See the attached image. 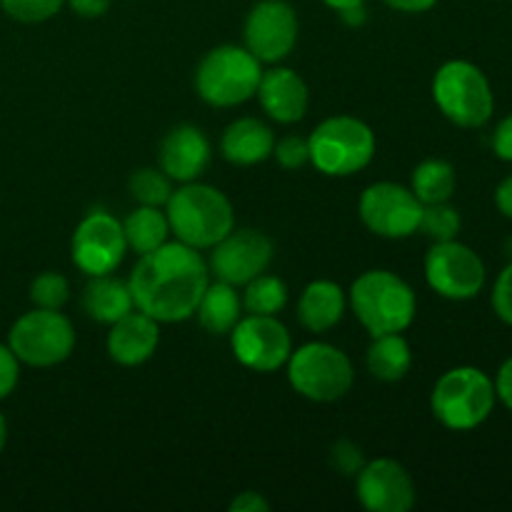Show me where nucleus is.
I'll list each match as a JSON object with an SVG mask.
<instances>
[{"label":"nucleus","instance_id":"18","mask_svg":"<svg viewBox=\"0 0 512 512\" xmlns=\"http://www.w3.org/2000/svg\"><path fill=\"white\" fill-rule=\"evenodd\" d=\"M160 345V323L150 315L130 310L120 320H115L105 338V350L113 363L123 368H138L148 363Z\"/></svg>","mask_w":512,"mask_h":512},{"label":"nucleus","instance_id":"42","mask_svg":"<svg viewBox=\"0 0 512 512\" xmlns=\"http://www.w3.org/2000/svg\"><path fill=\"white\" fill-rule=\"evenodd\" d=\"M328 8L338 10V13H343V10H350V8H358V5H365V0H323Z\"/></svg>","mask_w":512,"mask_h":512},{"label":"nucleus","instance_id":"33","mask_svg":"<svg viewBox=\"0 0 512 512\" xmlns=\"http://www.w3.org/2000/svg\"><path fill=\"white\" fill-rule=\"evenodd\" d=\"M493 310L505 325H512V263L505 265L493 288Z\"/></svg>","mask_w":512,"mask_h":512},{"label":"nucleus","instance_id":"34","mask_svg":"<svg viewBox=\"0 0 512 512\" xmlns=\"http://www.w3.org/2000/svg\"><path fill=\"white\" fill-rule=\"evenodd\" d=\"M20 380V360L8 345L0 343V400L8 398Z\"/></svg>","mask_w":512,"mask_h":512},{"label":"nucleus","instance_id":"7","mask_svg":"<svg viewBox=\"0 0 512 512\" xmlns=\"http://www.w3.org/2000/svg\"><path fill=\"white\" fill-rule=\"evenodd\" d=\"M433 100L440 113L460 128H483L495 113L490 80L468 60H448L433 78Z\"/></svg>","mask_w":512,"mask_h":512},{"label":"nucleus","instance_id":"15","mask_svg":"<svg viewBox=\"0 0 512 512\" xmlns=\"http://www.w3.org/2000/svg\"><path fill=\"white\" fill-rule=\"evenodd\" d=\"M245 48L260 63L278 65L298 43V15L285 0H260L245 18Z\"/></svg>","mask_w":512,"mask_h":512},{"label":"nucleus","instance_id":"28","mask_svg":"<svg viewBox=\"0 0 512 512\" xmlns=\"http://www.w3.org/2000/svg\"><path fill=\"white\" fill-rule=\"evenodd\" d=\"M128 190L140 205H153V208H165V203L173 195V180L160 168H140L130 175Z\"/></svg>","mask_w":512,"mask_h":512},{"label":"nucleus","instance_id":"12","mask_svg":"<svg viewBox=\"0 0 512 512\" xmlns=\"http://www.w3.org/2000/svg\"><path fill=\"white\" fill-rule=\"evenodd\" d=\"M128 253L125 243L123 220L105 210H90L75 228L73 240H70V255L80 273L88 278L95 275L115 273Z\"/></svg>","mask_w":512,"mask_h":512},{"label":"nucleus","instance_id":"13","mask_svg":"<svg viewBox=\"0 0 512 512\" xmlns=\"http://www.w3.org/2000/svg\"><path fill=\"white\" fill-rule=\"evenodd\" d=\"M233 355L243 368L255 373H275L285 368L293 353V338L275 315H250L240 318L230 330Z\"/></svg>","mask_w":512,"mask_h":512},{"label":"nucleus","instance_id":"31","mask_svg":"<svg viewBox=\"0 0 512 512\" xmlns=\"http://www.w3.org/2000/svg\"><path fill=\"white\" fill-rule=\"evenodd\" d=\"M65 0H0V8L18 23H45L60 13Z\"/></svg>","mask_w":512,"mask_h":512},{"label":"nucleus","instance_id":"2","mask_svg":"<svg viewBox=\"0 0 512 512\" xmlns=\"http://www.w3.org/2000/svg\"><path fill=\"white\" fill-rule=\"evenodd\" d=\"M170 233L195 250H210L235 228L233 203L223 190L193 180L180 183L165 203Z\"/></svg>","mask_w":512,"mask_h":512},{"label":"nucleus","instance_id":"9","mask_svg":"<svg viewBox=\"0 0 512 512\" xmlns=\"http://www.w3.org/2000/svg\"><path fill=\"white\" fill-rule=\"evenodd\" d=\"M8 348L30 368H53L75 350V328L60 310L35 308L20 315L8 333Z\"/></svg>","mask_w":512,"mask_h":512},{"label":"nucleus","instance_id":"21","mask_svg":"<svg viewBox=\"0 0 512 512\" xmlns=\"http://www.w3.org/2000/svg\"><path fill=\"white\" fill-rule=\"evenodd\" d=\"M348 295L333 280H313L298 300V320L310 333H328L343 320Z\"/></svg>","mask_w":512,"mask_h":512},{"label":"nucleus","instance_id":"20","mask_svg":"<svg viewBox=\"0 0 512 512\" xmlns=\"http://www.w3.org/2000/svg\"><path fill=\"white\" fill-rule=\"evenodd\" d=\"M275 135L268 123L258 118H238L225 128L220 138V153L233 165H258L273 155Z\"/></svg>","mask_w":512,"mask_h":512},{"label":"nucleus","instance_id":"41","mask_svg":"<svg viewBox=\"0 0 512 512\" xmlns=\"http://www.w3.org/2000/svg\"><path fill=\"white\" fill-rule=\"evenodd\" d=\"M495 205H498V210L505 218L512 220V175L505 178L503 183L498 185V190H495Z\"/></svg>","mask_w":512,"mask_h":512},{"label":"nucleus","instance_id":"22","mask_svg":"<svg viewBox=\"0 0 512 512\" xmlns=\"http://www.w3.org/2000/svg\"><path fill=\"white\" fill-rule=\"evenodd\" d=\"M83 310L95 323L113 325L115 320L135 310L128 280L113 278V273L90 278V283L83 290Z\"/></svg>","mask_w":512,"mask_h":512},{"label":"nucleus","instance_id":"37","mask_svg":"<svg viewBox=\"0 0 512 512\" xmlns=\"http://www.w3.org/2000/svg\"><path fill=\"white\" fill-rule=\"evenodd\" d=\"M270 503L255 490H245L238 498L230 500V512H268Z\"/></svg>","mask_w":512,"mask_h":512},{"label":"nucleus","instance_id":"40","mask_svg":"<svg viewBox=\"0 0 512 512\" xmlns=\"http://www.w3.org/2000/svg\"><path fill=\"white\" fill-rule=\"evenodd\" d=\"M383 3L388 8L400 10V13H428L438 0H383Z\"/></svg>","mask_w":512,"mask_h":512},{"label":"nucleus","instance_id":"14","mask_svg":"<svg viewBox=\"0 0 512 512\" xmlns=\"http://www.w3.org/2000/svg\"><path fill=\"white\" fill-rule=\"evenodd\" d=\"M213 253L208 258V270L220 283L243 288L250 280L258 278L260 273L273 263V240L260 230H230L220 243H215Z\"/></svg>","mask_w":512,"mask_h":512},{"label":"nucleus","instance_id":"29","mask_svg":"<svg viewBox=\"0 0 512 512\" xmlns=\"http://www.w3.org/2000/svg\"><path fill=\"white\" fill-rule=\"evenodd\" d=\"M460 228H463V218H460V213L450 203L423 205V215H420L418 230H423L433 243L455 240L458 238Z\"/></svg>","mask_w":512,"mask_h":512},{"label":"nucleus","instance_id":"23","mask_svg":"<svg viewBox=\"0 0 512 512\" xmlns=\"http://www.w3.org/2000/svg\"><path fill=\"white\" fill-rule=\"evenodd\" d=\"M195 315L210 335H230V330L243 318V298L238 295L235 285L215 280L205 288Z\"/></svg>","mask_w":512,"mask_h":512},{"label":"nucleus","instance_id":"35","mask_svg":"<svg viewBox=\"0 0 512 512\" xmlns=\"http://www.w3.org/2000/svg\"><path fill=\"white\" fill-rule=\"evenodd\" d=\"M333 463L343 475H358V470L365 465L358 445L348 443V440H340L333 448Z\"/></svg>","mask_w":512,"mask_h":512},{"label":"nucleus","instance_id":"16","mask_svg":"<svg viewBox=\"0 0 512 512\" xmlns=\"http://www.w3.org/2000/svg\"><path fill=\"white\" fill-rule=\"evenodd\" d=\"M355 495L370 512H408L415 505V483L393 458H375L355 475Z\"/></svg>","mask_w":512,"mask_h":512},{"label":"nucleus","instance_id":"25","mask_svg":"<svg viewBox=\"0 0 512 512\" xmlns=\"http://www.w3.org/2000/svg\"><path fill=\"white\" fill-rule=\"evenodd\" d=\"M123 233L128 250H135L138 255L153 253L160 245L168 243L170 223L163 208L153 205H138L128 218L123 220Z\"/></svg>","mask_w":512,"mask_h":512},{"label":"nucleus","instance_id":"19","mask_svg":"<svg viewBox=\"0 0 512 512\" xmlns=\"http://www.w3.org/2000/svg\"><path fill=\"white\" fill-rule=\"evenodd\" d=\"M255 95H258L260 108L268 113V118L280 125L298 123L308 113V85L295 70L283 68V65L263 70Z\"/></svg>","mask_w":512,"mask_h":512},{"label":"nucleus","instance_id":"39","mask_svg":"<svg viewBox=\"0 0 512 512\" xmlns=\"http://www.w3.org/2000/svg\"><path fill=\"white\" fill-rule=\"evenodd\" d=\"M80 18H103L110 10V0H65Z\"/></svg>","mask_w":512,"mask_h":512},{"label":"nucleus","instance_id":"38","mask_svg":"<svg viewBox=\"0 0 512 512\" xmlns=\"http://www.w3.org/2000/svg\"><path fill=\"white\" fill-rule=\"evenodd\" d=\"M493 385L500 403H503L508 410H512V358H508L503 365H500L498 378H495Z\"/></svg>","mask_w":512,"mask_h":512},{"label":"nucleus","instance_id":"11","mask_svg":"<svg viewBox=\"0 0 512 512\" xmlns=\"http://www.w3.org/2000/svg\"><path fill=\"white\" fill-rule=\"evenodd\" d=\"M360 220L370 233L388 240H403L418 233L423 203L415 193L398 183H373L360 195Z\"/></svg>","mask_w":512,"mask_h":512},{"label":"nucleus","instance_id":"32","mask_svg":"<svg viewBox=\"0 0 512 512\" xmlns=\"http://www.w3.org/2000/svg\"><path fill=\"white\" fill-rule=\"evenodd\" d=\"M273 155L285 170L303 168V165L310 163L308 138H300V135H288V138H283V140H275Z\"/></svg>","mask_w":512,"mask_h":512},{"label":"nucleus","instance_id":"27","mask_svg":"<svg viewBox=\"0 0 512 512\" xmlns=\"http://www.w3.org/2000/svg\"><path fill=\"white\" fill-rule=\"evenodd\" d=\"M243 288V308L250 315H278L288 305V285L278 275L260 273Z\"/></svg>","mask_w":512,"mask_h":512},{"label":"nucleus","instance_id":"26","mask_svg":"<svg viewBox=\"0 0 512 512\" xmlns=\"http://www.w3.org/2000/svg\"><path fill=\"white\" fill-rule=\"evenodd\" d=\"M455 168L448 160L430 158L423 160L418 168L413 170V178H410V190L415 193V198L423 205H435V203H450L455 193Z\"/></svg>","mask_w":512,"mask_h":512},{"label":"nucleus","instance_id":"1","mask_svg":"<svg viewBox=\"0 0 512 512\" xmlns=\"http://www.w3.org/2000/svg\"><path fill=\"white\" fill-rule=\"evenodd\" d=\"M133 303L140 313L163 323H183L198 310L210 285L208 260L200 250L180 243H165L153 253L140 255L128 278Z\"/></svg>","mask_w":512,"mask_h":512},{"label":"nucleus","instance_id":"4","mask_svg":"<svg viewBox=\"0 0 512 512\" xmlns=\"http://www.w3.org/2000/svg\"><path fill=\"white\" fill-rule=\"evenodd\" d=\"M495 385L488 375L473 365L448 370L435 383L430 395V410L435 420L455 433L480 428L495 408Z\"/></svg>","mask_w":512,"mask_h":512},{"label":"nucleus","instance_id":"10","mask_svg":"<svg viewBox=\"0 0 512 512\" xmlns=\"http://www.w3.org/2000/svg\"><path fill=\"white\" fill-rule=\"evenodd\" d=\"M485 263L473 248L455 240L433 243L425 255V280L445 300H473L485 288Z\"/></svg>","mask_w":512,"mask_h":512},{"label":"nucleus","instance_id":"24","mask_svg":"<svg viewBox=\"0 0 512 512\" xmlns=\"http://www.w3.org/2000/svg\"><path fill=\"white\" fill-rule=\"evenodd\" d=\"M365 360H368V370L373 373V378L383 380V383H398L410 373L413 350L403 333L375 335Z\"/></svg>","mask_w":512,"mask_h":512},{"label":"nucleus","instance_id":"30","mask_svg":"<svg viewBox=\"0 0 512 512\" xmlns=\"http://www.w3.org/2000/svg\"><path fill=\"white\" fill-rule=\"evenodd\" d=\"M30 300L35 308L45 310H63V305L70 300V283L63 273L45 270L30 283Z\"/></svg>","mask_w":512,"mask_h":512},{"label":"nucleus","instance_id":"36","mask_svg":"<svg viewBox=\"0 0 512 512\" xmlns=\"http://www.w3.org/2000/svg\"><path fill=\"white\" fill-rule=\"evenodd\" d=\"M493 150L500 160L512 163V113L498 123L493 133Z\"/></svg>","mask_w":512,"mask_h":512},{"label":"nucleus","instance_id":"3","mask_svg":"<svg viewBox=\"0 0 512 512\" xmlns=\"http://www.w3.org/2000/svg\"><path fill=\"white\" fill-rule=\"evenodd\" d=\"M348 303L370 335L405 333L413 325L418 300L413 288L390 270H365L350 285Z\"/></svg>","mask_w":512,"mask_h":512},{"label":"nucleus","instance_id":"43","mask_svg":"<svg viewBox=\"0 0 512 512\" xmlns=\"http://www.w3.org/2000/svg\"><path fill=\"white\" fill-rule=\"evenodd\" d=\"M5 443H8V423H5L3 413H0V453H3Z\"/></svg>","mask_w":512,"mask_h":512},{"label":"nucleus","instance_id":"17","mask_svg":"<svg viewBox=\"0 0 512 512\" xmlns=\"http://www.w3.org/2000/svg\"><path fill=\"white\" fill-rule=\"evenodd\" d=\"M210 140L195 125H175L160 143V170L173 183H193L210 165Z\"/></svg>","mask_w":512,"mask_h":512},{"label":"nucleus","instance_id":"8","mask_svg":"<svg viewBox=\"0 0 512 512\" xmlns=\"http://www.w3.org/2000/svg\"><path fill=\"white\" fill-rule=\"evenodd\" d=\"M285 370L295 393L313 403H335L345 398L355 383V370L348 355L320 340L293 350Z\"/></svg>","mask_w":512,"mask_h":512},{"label":"nucleus","instance_id":"6","mask_svg":"<svg viewBox=\"0 0 512 512\" xmlns=\"http://www.w3.org/2000/svg\"><path fill=\"white\" fill-rule=\"evenodd\" d=\"M263 63L245 45H218L200 60L195 90L213 108H235L258 90Z\"/></svg>","mask_w":512,"mask_h":512},{"label":"nucleus","instance_id":"5","mask_svg":"<svg viewBox=\"0 0 512 512\" xmlns=\"http://www.w3.org/2000/svg\"><path fill=\"white\" fill-rule=\"evenodd\" d=\"M310 163L330 178H348L368 168L375 158V133L365 120L333 115L308 135Z\"/></svg>","mask_w":512,"mask_h":512}]
</instances>
